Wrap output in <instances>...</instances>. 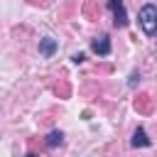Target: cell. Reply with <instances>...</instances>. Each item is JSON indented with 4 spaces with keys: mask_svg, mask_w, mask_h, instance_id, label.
I'll return each mask as SVG.
<instances>
[{
    "mask_svg": "<svg viewBox=\"0 0 157 157\" xmlns=\"http://www.w3.org/2000/svg\"><path fill=\"white\" fill-rule=\"evenodd\" d=\"M137 20H140V27H142V32H145L147 37H152V34H155V29H157V7H155V2H147V5H142V7H140V15H137Z\"/></svg>",
    "mask_w": 157,
    "mask_h": 157,
    "instance_id": "cell-1",
    "label": "cell"
},
{
    "mask_svg": "<svg viewBox=\"0 0 157 157\" xmlns=\"http://www.w3.org/2000/svg\"><path fill=\"white\" fill-rule=\"evenodd\" d=\"M108 10L113 12V22H115V27H118V29L128 27V12H125L123 0H108Z\"/></svg>",
    "mask_w": 157,
    "mask_h": 157,
    "instance_id": "cell-2",
    "label": "cell"
},
{
    "mask_svg": "<svg viewBox=\"0 0 157 157\" xmlns=\"http://www.w3.org/2000/svg\"><path fill=\"white\" fill-rule=\"evenodd\" d=\"M54 52H56V39H54V37H44V39H39V54H42L44 59L54 56Z\"/></svg>",
    "mask_w": 157,
    "mask_h": 157,
    "instance_id": "cell-3",
    "label": "cell"
},
{
    "mask_svg": "<svg viewBox=\"0 0 157 157\" xmlns=\"http://www.w3.org/2000/svg\"><path fill=\"white\" fill-rule=\"evenodd\" d=\"M91 49H93L96 54H101V56H108V54H110V39H108V37H96V39L91 42Z\"/></svg>",
    "mask_w": 157,
    "mask_h": 157,
    "instance_id": "cell-4",
    "label": "cell"
},
{
    "mask_svg": "<svg viewBox=\"0 0 157 157\" xmlns=\"http://www.w3.org/2000/svg\"><path fill=\"white\" fill-rule=\"evenodd\" d=\"M147 145H150L147 132H145L142 128H137V130H135V135H132V147H147Z\"/></svg>",
    "mask_w": 157,
    "mask_h": 157,
    "instance_id": "cell-5",
    "label": "cell"
},
{
    "mask_svg": "<svg viewBox=\"0 0 157 157\" xmlns=\"http://www.w3.org/2000/svg\"><path fill=\"white\" fill-rule=\"evenodd\" d=\"M61 142H64V132H61V130L49 132V137H47V145H49V147H56V145H61Z\"/></svg>",
    "mask_w": 157,
    "mask_h": 157,
    "instance_id": "cell-6",
    "label": "cell"
},
{
    "mask_svg": "<svg viewBox=\"0 0 157 157\" xmlns=\"http://www.w3.org/2000/svg\"><path fill=\"white\" fill-rule=\"evenodd\" d=\"M135 105H137V110H142V113H147V110L152 108V101H150V96H140Z\"/></svg>",
    "mask_w": 157,
    "mask_h": 157,
    "instance_id": "cell-7",
    "label": "cell"
},
{
    "mask_svg": "<svg viewBox=\"0 0 157 157\" xmlns=\"http://www.w3.org/2000/svg\"><path fill=\"white\" fill-rule=\"evenodd\" d=\"M137 81H140V74H137V71H132V76H130V86H135Z\"/></svg>",
    "mask_w": 157,
    "mask_h": 157,
    "instance_id": "cell-8",
    "label": "cell"
},
{
    "mask_svg": "<svg viewBox=\"0 0 157 157\" xmlns=\"http://www.w3.org/2000/svg\"><path fill=\"white\" fill-rule=\"evenodd\" d=\"M83 59H86V56H83V54H81V52H78V54H74V61H76V64H81V61H83Z\"/></svg>",
    "mask_w": 157,
    "mask_h": 157,
    "instance_id": "cell-9",
    "label": "cell"
},
{
    "mask_svg": "<svg viewBox=\"0 0 157 157\" xmlns=\"http://www.w3.org/2000/svg\"><path fill=\"white\" fill-rule=\"evenodd\" d=\"M27 157H37V155H27Z\"/></svg>",
    "mask_w": 157,
    "mask_h": 157,
    "instance_id": "cell-10",
    "label": "cell"
}]
</instances>
